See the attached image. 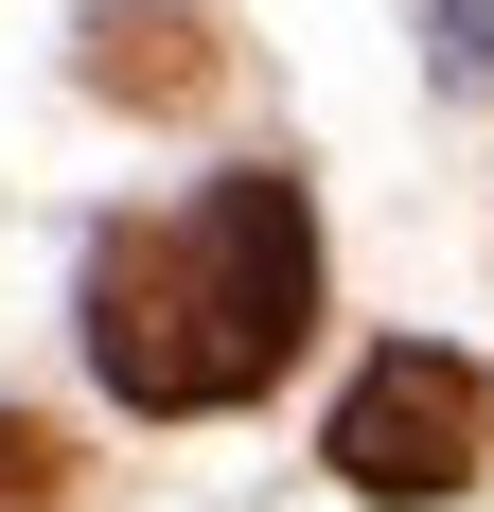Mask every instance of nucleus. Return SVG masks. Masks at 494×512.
Here are the masks:
<instances>
[{"label": "nucleus", "mask_w": 494, "mask_h": 512, "mask_svg": "<svg viewBox=\"0 0 494 512\" xmlns=\"http://www.w3.org/2000/svg\"><path fill=\"white\" fill-rule=\"evenodd\" d=\"M300 336H318V212H300L283 159H247L177 212H124L89 248V371L159 424L247 407Z\"/></svg>", "instance_id": "obj_1"}, {"label": "nucleus", "mask_w": 494, "mask_h": 512, "mask_svg": "<svg viewBox=\"0 0 494 512\" xmlns=\"http://www.w3.org/2000/svg\"><path fill=\"white\" fill-rule=\"evenodd\" d=\"M212 71H230V53H212L195 0H106L89 18V89L106 106H212Z\"/></svg>", "instance_id": "obj_3"}, {"label": "nucleus", "mask_w": 494, "mask_h": 512, "mask_svg": "<svg viewBox=\"0 0 494 512\" xmlns=\"http://www.w3.org/2000/svg\"><path fill=\"white\" fill-rule=\"evenodd\" d=\"M53 477H71V442H53V424H36V407H0V512H36V495H53Z\"/></svg>", "instance_id": "obj_4"}, {"label": "nucleus", "mask_w": 494, "mask_h": 512, "mask_svg": "<svg viewBox=\"0 0 494 512\" xmlns=\"http://www.w3.org/2000/svg\"><path fill=\"white\" fill-rule=\"evenodd\" d=\"M442 89H494V0H442Z\"/></svg>", "instance_id": "obj_5"}, {"label": "nucleus", "mask_w": 494, "mask_h": 512, "mask_svg": "<svg viewBox=\"0 0 494 512\" xmlns=\"http://www.w3.org/2000/svg\"><path fill=\"white\" fill-rule=\"evenodd\" d=\"M477 460H494V371L477 354H371L353 371V407H336V477L371 512H442V495H477Z\"/></svg>", "instance_id": "obj_2"}]
</instances>
